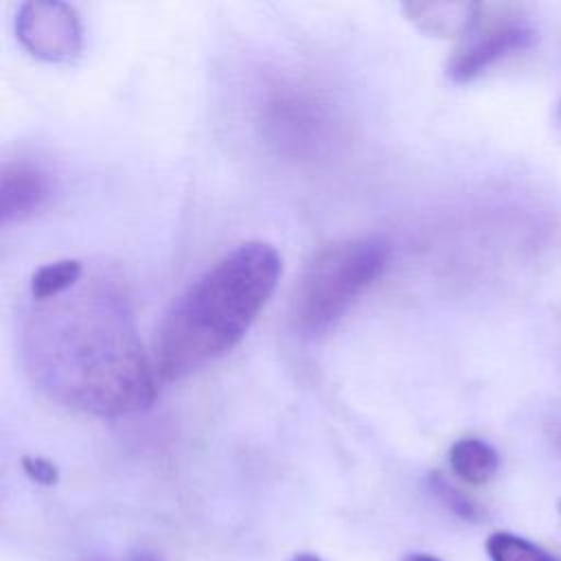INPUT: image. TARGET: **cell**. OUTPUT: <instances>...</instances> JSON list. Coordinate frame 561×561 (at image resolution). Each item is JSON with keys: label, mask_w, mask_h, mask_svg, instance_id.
<instances>
[{"label": "cell", "mask_w": 561, "mask_h": 561, "mask_svg": "<svg viewBox=\"0 0 561 561\" xmlns=\"http://www.w3.org/2000/svg\"><path fill=\"white\" fill-rule=\"evenodd\" d=\"M289 561H322V559L316 552H298Z\"/></svg>", "instance_id": "2e32d148"}, {"label": "cell", "mask_w": 561, "mask_h": 561, "mask_svg": "<svg viewBox=\"0 0 561 561\" xmlns=\"http://www.w3.org/2000/svg\"><path fill=\"white\" fill-rule=\"evenodd\" d=\"M270 138L285 151L307 156L329 138V118L320 103L296 90L274 92L263 107Z\"/></svg>", "instance_id": "8992f818"}, {"label": "cell", "mask_w": 561, "mask_h": 561, "mask_svg": "<svg viewBox=\"0 0 561 561\" xmlns=\"http://www.w3.org/2000/svg\"><path fill=\"white\" fill-rule=\"evenodd\" d=\"M15 35L20 44L44 61H72L83 46L77 11L57 0H33L18 9Z\"/></svg>", "instance_id": "5b68a950"}, {"label": "cell", "mask_w": 561, "mask_h": 561, "mask_svg": "<svg viewBox=\"0 0 561 561\" xmlns=\"http://www.w3.org/2000/svg\"><path fill=\"white\" fill-rule=\"evenodd\" d=\"M125 561H160V559H156L153 554L142 552V554H131V557H129V559H125Z\"/></svg>", "instance_id": "e0dca14e"}, {"label": "cell", "mask_w": 561, "mask_h": 561, "mask_svg": "<svg viewBox=\"0 0 561 561\" xmlns=\"http://www.w3.org/2000/svg\"><path fill=\"white\" fill-rule=\"evenodd\" d=\"M451 471L469 484H486L500 467L497 451L482 438H460L449 447Z\"/></svg>", "instance_id": "9c48e42d"}, {"label": "cell", "mask_w": 561, "mask_h": 561, "mask_svg": "<svg viewBox=\"0 0 561 561\" xmlns=\"http://www.w3.org/2000/svg\"><path fill=\"white\" fill-rule=\"evenodd\" d=\"M432 489L438 495V500L449 511L460 515L462 519H480L482 517V508L471 497H467L462 491L451 486L443 476H432Z\"/></svg>", "instance_id": "7c38bea8"}, {"label": "cell", "mask_w": 561, "mask_h": 561, "mask_svg": "<svg viewBox=\"0 0 561 561\" xmlns=\"http://www.w3.org/2000/svg\"><path fill=\"white\" fill-rule=\"evenodd\" d=\"M484 548L491 561H557L552 554H548L533 541L506 530L489 535Z\"/></svg>", "instance_id": "8fae6325"}, {"label": "cell", "mask_w": 561, "mask_h": 561, "mask_svg": "<svg viewBox=\"0 0 561 561\" xmlns=\"http://www.w3.org/2000/svg\"><path fill=\"white\" fill-rule=\"evenodd\" d=\"M283 272L270 243L248 241L217 259L167 311L153 368L162 381H180L232 351L267 305Z\"/></svg>", "instance_id": "7a4b0ae2"}, {"label": "cell", "mask_w": 561, "mask_h": 561, "mask_svg": "<svg viewBox=\"0 0 561 561\" xmlns=\"http://www.w3.org/2000/svg\"><path fill=\"white\" fill-rule=\"evenodd\" d=\"M401 561H443V559H438L434 554H427V552H410Z\"/></svg>", "instance_id": "9a60e30c"}, {"label": "cell", "mask_w": 561, "mask_h": 561, "mask_svg": "<svg viewBox=\"0 0 561 561\" xmlns=\"http://www.w3.org/2000/svg\"><path fill=\"white\" fill-rule=\"evenodd\" d=\"M53 193L50 178L37 164L15 160L0 173V217L2 224L24 221L33 217Z\"/></svg>", "instance_id": "52a82bcc"}, {"label": "cell", "mask_w": 561, "mask_h": 561, "mask_svg": "<svg viewBox=\"0 0 561 561\" xmlns=\"http://www.w3.org/2000/svg\"><path fill=\"white\" fill-rule=\"evenodd\" d=\"M546 436H548V440L554 445V449L561 454V408L554 410V412L546 419Z\"/></svg>", "instance_id": "5bb4252c"}, {"label": "cell", "mask_w": 561, "mask_h": 561, "mask_svg": "<svg viewBox=\"0 0 561 561\" xmlns=\"http://www.w3.org/2000/svg\"><path fill=\"white\" fill-rule=\"evenodd\" d=\"M559 511H561V502H559Z\"/></svg>", "instance_id": "ac0fdd59"}, {"label": "cell", "mask_w": 561, "mask_h": 561, "mask_svg": "<svg viewBox=\"0 0 561 561\" xmlns=\"http://www.w3.org/2000/svg\"><path fill=\"white\" fill-rule=\"evenodd\" d=\"M24 327L31 379L53 401L94 416L151 405L156 377L123 289L94 276L70 291L33 300Z\"/></svg>", "instance_id": "6da1fadb"}, {"label": "cell", "mask_w": 561, "mask_h": 561, "mask_svg": "<svg viewBox=\"0 0 561 561\" xmlns=\"http://www.w3.org/2000/svg\"><path fill=\"white\" fill-rule=\"evenodd\" d=\"M388 256L390 248L379 237L342 239L322 248L294 289V327L311 337L327 333L381 276Z\"/></svg>", "instance_id": "3957f363"}, {"label": "cell", "mask_w": 561, "mask_h": 561, "mask_svg": "<svg viewBox=\"0 0 561 561\" xmlns=\"http://www.w3.org/2000/svg\"><path fill=\"white\" fill-rule=\"evenodd\" d=\"M22 469L26 471V476L44 486H50L57 482L59 473H57V467L50 462V460H44L39 456H24L22 458Z\"/></svg>", "instance_id": "4fadbf2b"}, {"label": "cell", "mask_w": 561, "mask_h": 561, "mask_svg": "<svg viewBox=\"0 0 561 561\" xmlns=\"http://www.w3.org/2000/svg\"><path fill=\"white\" fill-rule=\"evenodd\" d=\"M83 265L77 259H61L48 265H42L31 278V298L50 300L57 298L81 283Z\"/></svg>", "instance_id": "30bf717a"}, {"label": "cell", "mask_w": 561, "mask_h": 561, "mask_svg": "<svg viewBox=\"0 0 561 561\" xmlns=\"http://www.w3.org/2000/svg\"><path fill=\"white\" fill-rule=\"evenodd\" d=\"M478 2H405L403 11L421 31L440 37H462L478 15Z\"/></svg>", "instance_id": "ba28073f"}, {"label": "cell", "mask_w": 561, "mask_h": 561, "mask_svg": "<svg viewBox=\"0 0 561 561\" xmlns=\"http://www.w3.org/2000/svg\"><path fill=\"white\" fill-rule=\"evenodd\" d=\"M535 39L530 20L513 4H480L469 31L447 61V77L467 83L504 57L528 48Z\"/></svg>", "instance_id": "277c9868"}]
</instances>
